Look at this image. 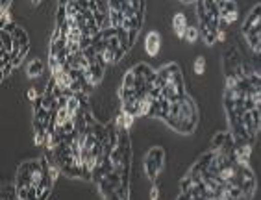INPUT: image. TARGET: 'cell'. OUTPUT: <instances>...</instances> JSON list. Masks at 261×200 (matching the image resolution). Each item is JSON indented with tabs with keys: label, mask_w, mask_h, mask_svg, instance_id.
Wrapping results in <instances>:
<instances>
[{
	"label": "cell",
	"mask_w": 261,
	"mask_h": 200,
	"mask_svg": "<svg viewBox=\"0 0 261 200\" xmlns=\"http://www.w3.org/2000/svg\"><path fill=\"white\" fill-rule=\"evenodd\" d=\"M169 128H172L178 134L189 135L196 130L198 120H200V113H198V106L195 104V100L189 95H184L181 98L174 100L169 104V111H167L165 119Z\"/></svg>",
	"instance_id": "cell-1"
},
{
	"label": "cell",
	"mask_w": 261,
	"mask_h": 200,
	"mask_svg": "<svg viewBox=\"0 0 261 200\" xmlns=\"http://www.w3.org/2000/svg\"><path fill=\"white\" fill-rule=\"evenodd\" d=\"M121 28L124 32H139L143 19H145V2L139 0H128L121 2Z\"/></svg>",
	"instance_id": "cell-2"
},
{
	"label": "cell",
	"mask_w": 261,
	"mask_h": 200,
	"mask_svg": "<svg viewBox=\"0 0 261 200\" xmlns=\"http://www.w3.org/2000/svg\"><path fill=\"white\" fill-rule=\"evenodd\" d=\"M222 69H224L226 78H233L237 82L246 80V76L252 72V67H246L245 60L236 48H228L222 54Z\"/></svg>",
	"instance_id": "cell-3"
},
{
	"label": "cell",
	"mask_w": 261,
	"mask_h": 200,
	"mask_svg": "<svg viewBox=\"0 0 261 200\" xmlns=\"http://www.w3.org/2000/svg\"><path fill=\"white\" fill-rule=\"evenodd\" d=\"M165 167V150L163 146H152L148 152H146L145 160H143V169H145L146 178L156 184L158 176Z\"/></svg>",
	"instance_id": "cell-4"
},
{
	"label": "cell",
	"mask_w": 261,
	"mask_h": 200,
	"mask_svg": "<svg viewBox=\"0 0 261 200\" xmlns=\"http://www.w3.org/2000/svg\"><path fill=\"white\" fill-rule=\"evenodd\" d=\"M236 185L241 189L243 200H252V196H254V193H256L257 180H256L254 170L250 169V165H248V163H239V167H237Z\"/></svg>",
	"instance_id": "cell-5"
},
{
	"label": "cell",
	"mask_w": 261,
	"mask_h": 200,
	"mask_svg": "<svg viewBox=\"0 0 261 200\" xmlns=\"http://www.w3.org/2000/svg\"><path fill=\"white\" fill-rule=\"evenodd\" d=\"M28 50H30V37H28V32L24 28H17V32L13 34V52H11V65L13 69L19 67L24 58L28 56Z\"/></svg>",
	"instance_id": "cell-6"
},
{
	"label": "cell",
	"mask_w": 261,
	"mask_h": 200,
	"mask_svg": "<svg viewBox=\"0 0 261 200\" xmlns=\"http://www.w3.org/2000/svg\"><path fill=\"white\" fill-rule=\"evenodd\" d=\"M233 148H236V139L230 132H217L211 139V150H215L219 154H233Z\"/></svg>",
	"instance_id": "cell-7"
},
{
	"label": "cell",
	"mask_w": 261,
	"mask_h": 200,
	"mask_svg": "<svg viewBox=\"0 0 261 200\" xmlns=\"http://www.w3.org/2000/svg\"><path fill=\"white\" fill-rule=\"evenodd\" d=\"M219 11H221V26L228 28L230 24H233L239 19V10L237 4L231 0H221L219 2Z\"/></svg>",
	"instance_id": "cell-8"
},
{
	"label": "cell",
	"mask_w": 261,
	"mask_h": 200,
	"mask_svg": "<svg viewBox=\"0 0 261 200\" xmlns=\"http://www.w3.org/2000/svg\"><path fill=\"white\" fill-rule=\"evenodd\" d=\"M256 30H261V4L254 6L243 22V35H248Z\"/></svg>",
	"instance_id": "cell-9"
},
{
	"label": "cell",
	"mask_w": 261,
	"mask_h": 200,
	"mask_svg": "<svg viewBox=\"0 0 261 200\" xmlns=\"http://www.w3.org/2000/svg\"><path fill=\"white\" fill-rule=\"evenodd\" d=\"M161 48V35L156 30H152L146 34L145 37V50L148 56H158Z\"/></svg>",
	"instance_id": "cell-10"
},
{
	"label": "cell",
	"mask_w": 261,
	"mask_h": 200,
	"mask_svg": "<svg viewBox=\"0 0 261 200\" xmlns=\"http://www.w3.org/2000/svg\"><path fill=\"white\" fill-rule=\"evenodd\" d=\"M252 156V145L248 143H236V148H233V158L239 163H248Z\"/></svg>",
	"instance_id": "cell-11"
},
{
	"label": "cell",
	"mask_w": 261,
	"mask_h": 200,
	"mask_svg": "<svg viewBox=\"0 0 261 200\" xmlns=\"http://www.w3.org/2000/svg\"><path fill=\"white\" fill-rule=\"evenodd\" d=\"M172 28H174L176 37L186 39V32H187V17H186V13H176V15L172 17Z\"/></svg>",
	"instance_id": "cell-12"
},
{
	"label": "cell",
	"mask_w": 261,
	"mask_h": 200,
	"mask_svg": "<svg viewBox=\"0 0 261 200\" xmlns=\"http://www.w3.org/2000/svg\"><path fill=\"white\" fill-rule=\"evenodd\" d=\"M134 120H136V115H132V113H128V111H122L121 110V113L117 115V119H115V124H117V128L119 130H130L132 128V124H134Z\"/></svg>",
	"instance_id": "cell-13"
},
{
	"label": "cell",
	"mask_w": 261,
	"mask_h": 200,
	"mask_svg": "<svg viewBox=\"0 0 261 200\" xmlns=\"http://www.w3.org/2000/svg\"><path fill=\"white\" fill-rule=\"evenodd\" d=\"M0 200H19V193H17L15 184H2V191H0Z\"/></svg>",
	"instance_id": "cell-14"
},
{
	"label": "cell",
	"mask_w": 261,
	"mask_h": 200,
	"mask_svg": "<svg viewBox=\"0 0 261 200\" xmlns=\"http://www.w3.org/2000/svg\"><path fill=\"white\" fill-rule=\"evenodd\" d=\"M41 72H43V61L39 60V58H35V60H32L30 63H28V67H26V74H28V78H37V76H41Z\"/></svg>",
	"instance_id": "cell-15"
},
{
	"label": "cell",
	"mask_w": 261,
	"mask_h": 200,
	"mask_svg": "<svg viewBox=\"0 0 261 200\" xmlns=\"http://www.w3.org/2000/svg\"><path fill=\"white\" fill-rule=\"evenodd\" d=\"M11 2H8V0H4L2 2V10H0V28H4V26H8L10 22H13L11 20Z\"/></svg>",
	"instance_id": "cell-16"
},
{
	"label": "cell",
	"mask_w": 261,
	"mask_h": 200,
	"mask_svg": "<svg viewBox=\"0 0 261 200\" xmlns=\"http://www.w3.org/2000/svg\"><path fill=\"white\" fill-rule=\"evenodd\" d=\"M198 39H200V28L198 26H187V32H186L187 43H196Z\"/></svg>",
	"instance_id": "cell-17"
},
{
	"label": "cell",
	"mask_w": 261,
	"mask_h": 200,
	"mask_svg": "<svg viewBox=\"0 0 261 200\" xmlns=\"http://www.w3.org/2000/svg\"><path fill=\"white\" fill-rule=\"evenodd\" d=\"M193 69H195V74H204V70H206V60L202 58V56H198L195 60V65H193Z\"/></svg>",
	"instance_id": "cell-18"
},
{
	"label": "cell",
	"mask_w": 261,
	"mask_h": 200,
	"mask_svg": "<svg viewBox=\"0 0 261 200\" xmlns=\"http://www.w3.org/2000/svg\"><path fill=\"white\" fill-rule=\"evenodd\" d=\"M11 69H13V65H11V61L10 63H2V82L10 76V72H11Z\"/></svg>",
	"instance_id": "cell-19"
},
{
	"label": "cell",
	"mask_w": 261,
	"mask_h": 200,
	"mask_svg": "<svg viewBox=\"0 0 261 200\" xmlns=\"http://www.w3.org/2000/svg\"><path fill=\"white\" fill-rule=\"evenodd\" d=\"M150 200H160V187H158V184H152V189H150Z\"/></svg>",
	"instance_id": "cell-20"
},
{
	"label": "cell",
	"mask_w": 261,
	"mask_h": 200,
	"mask_svg": "<svg viewBox=\"0 0 261 200\" xmlns=\"http://www.w3.org/2000/svg\"><path fill=\"white\" fill-rule=\"evenodd\" d=\"M217 41H219V43L226 41V28H224V26H221V28H219V32H217Z\"/></svg>",
	"instance_id": "cell-21"
},
{
	"label": "cell",
	"mask_w": 261,
	"mask_h": 200,
	"mask_svg": "<svg viewBox=\"0 0 261 200\" xmlns=\"http://www.w3.org/2000/svg\"><path fill=\"white\" fill-rule=\"evenodd\" d=\"M26 96H28V100H32V102H35V100H37V91H35V87H30V89H28V93H26Z\"/></svg>",
	"instance_id": "cell-22"
},
{
	"label": "cell",
	"mask_w": 261,
	"mask_h": 200,
	"mask_svg": "<svg viewBox=\"0 0 261 200\" xmlns=\"http://www.w3.org/2000/svg\"><path fill=\"white\" fill-rule=\"evenodd\" d=\"M259 132H261V126H259Z\"/></svg>",
	"instance_id": "cell-23"
}]
</instances>
